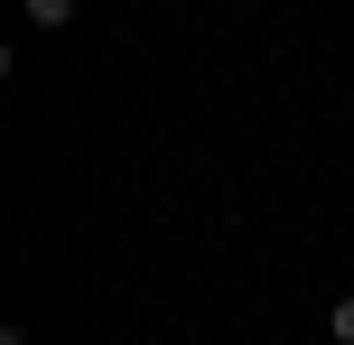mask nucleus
<instances>
[{
    "instance_id": "nucleus-1",
    "label": "nucleus",
    "mask_w": 354,
    "mask_h": 345,
    "mask_svg": "<svg viewBox=\"0 0 354 345\" xmlns=\"http://www.w3.org/2000/svg\"><path fill=\"white\" fill-rule=\"evenodd\" d=\"M28 19H37V28H66V19H75V0H28Z\"/></svg>"
},
{
    "instance_id": "nucleus-2",
    "label": "nucleus",
    "mask_w": 354,
    "mask_h": 345,
    "mask_svg": "<svg viewBox=\"0 0 354 345\" xmlns=\"http://www.w3.org/2000/svg\"><path fill=\"white\" fill-rule=\"evenodd\" d=\"M326 327H336V345H354V299H336V308H326Z\"/></svg>"
}]
</instances>
